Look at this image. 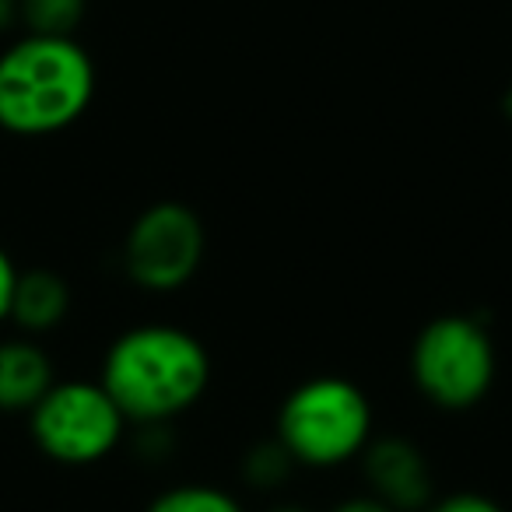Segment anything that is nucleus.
Returning <instances> with one entry per match:
<instances>
[{
  "label": "nucleus",
  "mask_w": 512,
  "mask_h": 512,
  "mask_svg": "<svg viewBox=\"0 0 512 512\" xmlns=\"http://www.w3.org/2000/svg\"><path fill=\"white\" fill-rule=\"evenodd\" d=\"M211 372V351L197 334L176 323H141L106 348L99 383L123 418L158 428L204 400Z\"/></svg>",
  "instance_id": "1"
},
{
  "label": "nucleus",
  "mask_w": 512,
  "mask_h": 512,
  "mask_svg": "<svg viewBox=\"0 0 512 512\" xmlns=\"http://www.w3.org/2000/svg\"><path fill=\"white\" fill-rule=\"evenodd\" d=\"M95 64L74 36L15 39L0 53V130L15 137H53L88 113Z\"/></svg>",
  "instance_id": "2"
},
{
  "label": "nucleus",
  "mask_w": 512,
  "mask_h": 512,
  "mask_svg": "<svg viewBox=\"0 0 512 512\" xmlns=\"http://www.w3.org/2000/svg\"><path fill=\"white\" fill-rule=\"evenodd\" d=\"M372 435V400L348 376H313L299 383L281 400L274 421V439L309 470H337L358 460Z\"/></svg>",
  "instance_id": "3"
},
{
  "label": "nucleus",
  "mask_w": 512,
  "mask_h": 512,
  "mask_svg": "<svg viewBox=\"0 0 512 512\" xmlns=\"http://www.w3.org/2000/svg\"><path fill=\"white\" fill-rule=\"evenodd\" d=\"M495 372V341L474 316H435L411 344V379L421 397L439 411L477 407L495 386Z\"/></svg>",
  "instance_id": "4"
},
{
  "label": "nucleus",
  "mask_w": 512,
  "mask_h": 512,
  "mask_svg": "<svg viewBox=\"0 0 512 512\" xmlns=\"http://www.w3.org/2000/svg\"><path fill=\"white\" fill-rule=\"evenodd\" d=\"M130 421L99 379H57L29 411L32 442L60 467H92L113 456Z\"/></svg>",
  "instance_id": "5"
},
{
  "label": "nucleus",
  "mask_w": 512,
  "mask_h": 512,
  "mask_svg": "<svg viewBox=\"0 0 512 512\" xmlns=\"http://www.w3.org/2000/svg\"><path fill=\"white\" fill-rule=\"evenodd\" d=\"M207 253L204 221L179 200L144 207L123 239V271L141 292L172 295L197 278Z\"/></svg>",
  "instance_id": "6"
},
{
  "label": "nucleus",
  "mask_w": 512,
  "mask_h": 512,
  "mask_svg": "<svg viewBox=\"0 0 512 512\" xmlns=\"http://www.w3.org/2000/svg\"><path fill=\"white\" fill-rule=\"evenodd\" d=\"M362 474L376 498L397 512H425L435 498V477L428 456L404 435H372L365 446Z\"/></svg>",
  "instance_id": "7"
},
{
  "label": "nucleus",
  "mask_w": 512,
  "mask_h": 512,
  "mask_svg": "<svg viewBox=\"0 0 512 512\" xmlns=\"http://www.w3.org/2000/svg\"><path fill=\"white\" fill-rule=\"evenodd\" d=\"M53 383L57 369L43 344L29 334L0 341V414H29Z\"/></svg>",
  "instance_id": "8"
},
{
  "label": "nucleus",
  "mask_w": 512,
  "mask_h": 512,
  "mask_svg": "<svg viewBox=\"0 0 512 512\" xmlns=\"http://www.w3.org/2000/svg\"><path fill=\"white\" fill-rule=\"evenodd\" d=\"M71 313V285L53 271H22L15 299H11V323L22 334L39 337L57 330Z\"/></svg>",
  "instance_id": "9"
},
{
  "label": "nucleus",
  "mask_w": 512,
  "mask_h": 512,
  "mask_svg": "<svg viewBox=\"0 0 512 512\" xmlns=\"http://www.w3.org/2000/svg\"><path fill=\"white\" fill-rule=\"evenodd\" d=\"M144 512H246L242 502L232 491L218 488V484L190 481L165 488L162 495L151 498V505Z\"/></svg>",
  "instance_id": "10"
},
{
  "label": "nucleus",
  "mask_w": 512,
  "mask_h": 512,
  "mask_svg": "<svg viewBox=\"0 0 512 512\" xmlns=\"http://www.w3.org/2000/svg\"><path fill=\"white\" fill-rule=\"evenodd\" d=\"M88 0H18V18L39 36H74Z\"/></svg>",
  "instance_id": "11"
},
{
  "label": "nucleus",
  "mask_w": 512,
  "mask_h": 512,
  "mask_svg": "<svg viewBox=\"0 0 512 512\" xmlns=\"http://www.w3.org/2000/svg\"><path fill=\"white\" fill-rule=\"evenodd\" d=\"M295 467H299V463L292 460V453H288L278 439H271V442H256V446L249 449L246 460H242V477H246L253 488L274 491L295 474Z\"/></svg>",
  "instance_id": "12"
},
{
  "label": "nucleus",
  "mask_w": 512,
  "mask_h": 512,
  "mask_svg": "<svg viewBox=\"0 0 512 512\" xmlns=\"http://www.w3.org/2000/svg\"><path fill=\"white\" fill-rule=\"evenodd\" d=\"M425 512H505V505L481 491H453V495L432 498Z\"/></svg>",
  "instance_id": "13"
},
{
  "label": "nucleus",
  "mask_w": 512,
  "mask_h": 512,
  "mask_svg": "<svg viewBox=\"0 0 512 512\" xmlns=\"http://www.w3.org/2000/svg\"><path fill=\"white\" fill-rule=\"evenodd\" d=\"M18 264L15 256L8 249L0 246V323L11 320V299H15V288H18Z\"/></svg>",
  "instance_id": "14"
},
{
  "label": "nucleus",
  "mask_w": 512,
  "mask_h": 512,
  "mask_svg": "<svg viewBox=\"0 0 512 512\" xmlns=\"http://www.w3.org/2000/svg\"><path fill=\"white\" fill-rule=\"evenodd\" d=\"M330 512H397V509L386 505L383 498H376L372 491H365V495H351V498H344V502H337Z\"/></svg>",
  "instance_id": "15"
},
{
  "label": "nucleus",
  "mask_w": 512,
  "mask_h": 512,
  "mask_svg": "<svg viewBox=\"0 0 512 512\" xmlns=\"http://www.w3.org/2000/svg\"><path fill=\"white\" fill-rule=\"evenodd\" d=\"M271 512H313V509H306V505H292V502H288V505H274Z\"/></svg>",
  "instance_id": "16"
},
{
  "label": "nucleus",
  "mask_w": 512,
  "mask_h": 512,
  "mask_svg": "<svg viewBox=\"0 0 512 512\" xmlns=\"http://www.w3.org/2000/svg\"><path fill=\"white\" fill-rule=\"evenodd\" d=\"M505 113H509V120H512V88H509V95H505Z\"/></svg>",
  "instance_id": "17"
}]
</instances>
